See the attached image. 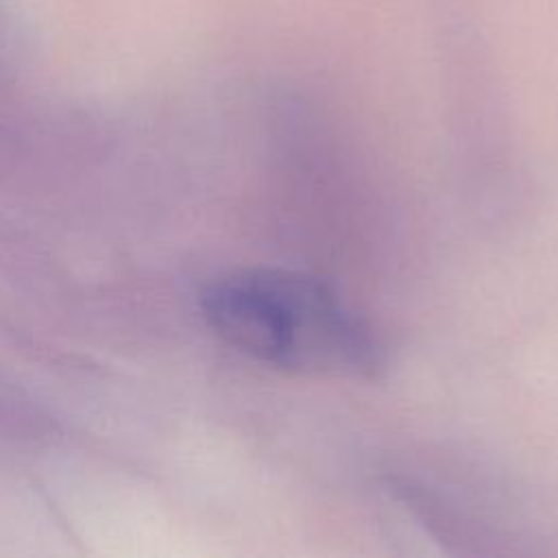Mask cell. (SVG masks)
<instances>
[{"label": "cell", "instance_id": "6da1fadb", "mask_svg": "<svg viewBox=\"0 0 558 558\" xmlns=\"http://www.w3.org/2000/svg\"><path fill=\"white\" fill-rule=\"evenodd\" d=\"M209 327L233 349L292 375L371 379L384 349L327 279L294 268H244L201 294Z\"/></svg>", "mask_w": 558, "mask_h": 558}]
</instances>
